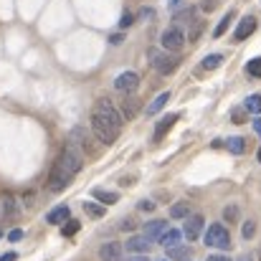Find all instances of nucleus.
Returning a JSON list of instances; mask_svg holds the SVG:
<instances>
[{
    "label": "nucleus",
    "instance_id": "20",
    "mask_svg": "<svg viewBox=\"0 0 261 261\" xmlns=\"http://www.w3.org/2000/svg\"><path fill=\"white\" fill-rule=\"evenodd\" d=\"M233 18H236V13H233V10H228V13H226V15L221 18V23L216 25V31H213V36H216V38H221V36H223V33L228 31V25L233 23Z\"/></svg>",
    "mask_w": 261,
    "mask_h": 261
},
{
    "label": "nucleus",
    "instance_id": "11",
    "mask_svg": "<svg viewBox=\"0 0 261 261\" xmlns=\"http://www.w3.org/2000/svg\"><path fill=\"white\" fill-rule=\"evenodd\" d=\"M124 254V246L119 241H107L99 246V259L101 261H119Z\"/></svg>",
    "mask_w": 261,
    "mask_h": 261
},
{
    "label": "nucleus",
    "instance_id": "22",
    "mask_svg": "<svg viewBox=\"0 0 261 261\" xmlns=\"http://www.w3.org/2000/svg\"><path fill=\"white\" fill-rule=\"evenodd\" d=\"M91 195H94V198H96L99 203H107V205H109V203H117V193H112V190H101V188H94V190H91Z\"/></svg>",
    "mask_w": 261,
    "mask_h": 261
},
{
    "label": "nucleus",
    "instance_id": "28",
    "mask_svg": "<svg viewBox=\"0 0 261 261\" xmlns=\"http://www.w3.org/2000/svg\"><path fill=\"white\" fill-rule=\"evenodd\" d=\"M244 109H246V112H251V114H261V94H251V96L246 99Z\"/></svg>",
    "mask_w": 261,
    "mask_h": 261
},
{
    "label": "nucleus",
    "instance_id": "1",
    "mask_svg": "<svg viewBox=\"0 0 261 261\" xmlns=\"http://www.w3.org/2000/svg\"><path fill=\"white\" fill-rule=\"evenodd\" d=\"M82 150L74 145V142H66L59 160L54 163L51 168V175H48V188L54 193H61L64 188H69V182L74 180V175L82 170Z\"/></svg>",
    "mask_w": 261,
    "mask_h": 261
},
{
    "label": "nucleus",
    "instance_id": "15",
    "mask_svg": "<svg viewBox=\"0 0 261 261\" xmlns=\"http://www.w3.org/2000/svg\"><path fill=\"white\" fill-rule=\"evenodd\" d=\"M158 241H160V246H165V249H173V246H177V244L182 241V231H180V228H168V231H165V233H163Z\"/></svg>",
    "mask_w": 261,
    "mask_h": 261
},
{
    "label": "nucleus",
    "instance_id": "26",
    "mask_svg": "<svg viewBox=\"0 0 261 261\" xmlns=\"http://www.w3.org/2000/svg\"><path fill=\"white\" fill-rule=\"evenodd\" d=\"M84 211H87L91 218H104V213H107V208L99 205V203H94V200H84Z\"/></svg>",
    "mask_w": 261,
    "mask_h": 261
},
{
    "label": "nucleus",
    "instance_id": "27",
    "mask_svg": "<svg viewBox=\"0 0 261 261\" xmlns=\"http://www.w3.org/2000/svg\"><path fill=\"white\" fill-rule=\"evenodd\" d=\"M188 216H190V205L188 203H175L173 208H170V218H175V221L188 218Z\"/></svg>",
    "mask_w": 261,
    "mask_h": 261
},
{
    "label": "nucleus",
    "instance_id": "48",
    "mask_svg": "<svg viewBox=\"0 0 261 261\" xmlns=\"http://www.w3.org/2000/svg\"><path fill=\"white\" fill-rule=\"evenodd\" d=\"M256 158H259V163H261V147H259V152H256Z\"/></svg>",
    "mask_w": 261,
    "mask_h": 261
},
{
    "label": "nucleus",
    "instance_id": "46",
    "mask_svg": "<svg viewBox=\"0 0 261 261\" xmlns=\"http://www.w3.org/2000/svg\"><path fill=\"white\" fill-rule=\"evenodd\" d=\"M236 261H254V256H251V254H241Z\"/></svg>",
    "mask_w": 261,
    "mask_h": 261
},
{
    "label": "nucleus",
    "instance_id": "19",
    "mask_svg": "<svg viewBox=\"0 0 261 261\" xmlns=\"http://www.w3.org/2000/svg\"><path fill=\"white\" fill-rule=\"evenodd\" d=\"M223 147H228L233 155H244V152H246V140H244V137H228V140L223 142Z\"/></svg>",
    "mask_w": 261,
    "mask_h": 261
},
{
    "label": "nucleus",
    "instance_id": "10",
    "mask_svg": "<svg viewBox=\"0 0 261 261\" xmlns=\"http://www.w3.org/2000/svg\"><path fill=\"white\" fill-rule=\"evenodd\" d=\"M124 249L129 254H135V256H142V254H147L152 249V241L147 236H142V233H135V236H129V241L124 244Z\"/></svg>",
    "mask_w": 261,
    "mask_h": 261
},
{
    "label": "nucleus",
    "instance_id": "16",
    "mask_svg": "<svg viewBox=\"0 0 261 261\" xmlns=\"http://www.w3.org/2000/svg\"><path fill=\"white\" fill-rule=\"evenodd\" d=\"M193 18H195V8H182V10L173 13V25L182 28L185 23H193Z\"/></svg>",
    "mask_w": 261,
    "mask_h": 261
},
{
    "label": "nucleus",
    "instance_id": "33",
    "mask_svg": "<svg viewBox=\"0 0 261 261\" xmlns=\"http://www.w3.org/2000/svg\"><path fill=\"white\" fill-rule=\"evenodd\" d=\"M231 119H233V124H244L246 122V109H233L231 112Z\"/></svg>",
    "mask_w": 261,
    "mask_h": 261
},
{
    "label": "nucleus",
    "instance_id": "37",
    "mask_svg": "<svg viewBox=\"0 0 261 261\" xmlns=\"http://www.w3.org/2000/svg\"><path fill=\"white\" fill-rule=\"evenodd\" d=\"M155 208H158V203H152V200H142V203H140V211H147V213H152Z\"/></svg>",
    "mask_w": 261,
    "mask_h": 261
},
{
    "label": "nucleus",
    "instance_id": "7",
    "mask_svg": "<svg viewBox=\"0 0 261 261\" xmlns=\"http://www.w3.org/2000/svg\"><path fill=\"white\" fill-rule=\"evenodd\" d=\"M94 112H99L104 119H109L114 127H119V129H122V114H119V109H117L109 99H99V101H96V107H94Z\"/></svg>",
    "mask_w": 261,
    "mask_h": 261
},
{
    "label": "nucleus",
    "instance_id": "30",
    "mask_svg": "<svg viewBox=\"0 0 261 261\" xmlns=\"http://www.w3.org/2000/svg\"><path fill=\"white\" fill-rule=\"evenodd\" d=\"M246 71H249L251 76H256V79H261V59H251V61L246 64Z\"/></svg>",
    "mask_w": 261,
    "mask_h": 261
},
{
    "label": "nucleus",
    "instance_id": "35",
    "mask_svg": "<svg viewBox=\"0 0 261 261\" xmlns=\"http://www.w3.org/2000/svg\"><path fill=\"white\" fill-rule=\"evenodd\" d=\"M132 23H135V15H132V13H124L122 20H119V28H129Z\"/></svg>",
    "mask_w": 261,
    "mask_h": 261
},
{
    "label": "nucleus",
    "instance_id": "44",
    "mask_svg": "<svg viewBox=\"0 0 261 261\" xmlns=\"http://www.w3.org/2000/svg\"><path fill=\"white\" fill-rule=\"evenodd\" d=\"M140 18H152V10H150V8H142V10H140Z\"/></svg>",
    "mask_w": 261,
    "mask_h": 261
},
{
    "label": "nucleus",
    "instance_id": "32",
    "mask_svg": "<svg viewBox=\"0 0 261 261\" xmlns=\"http://www.w3.org/2000/svg\"><path fill=\"white\" fill-rule=\"evenodd\" d=\"M3 208H5V216H8V218H15V213H18V203H15V200H5Z\"/></svg>",
    "mask_w": 261,
    "mask_h": 261
},
{
    "label": "nucleus",
    "instance_id": "50",
    "mask_svg": "<svg viewBox=\"0 0 261 261\" xmlns=\"http://www.w3.org/2000/svg\"><path fill=\"white\" fill-rule=\"evenodd\" d=\"M0 239H3V231H0Z\"/></svg>",
    "mask_w": 261,
    "mask_h": 261
},
{
    "label": "nucleus",
    "instance_id": "6",
    "mask_svg": "<svg viewBox=\"0 0 261 261\" xmlns=\"http://www.w3.org/2000/svg\"><path fill=\"white\" fill-rule=\"evenodd\" d=\"M160 43H163V48L168 51V54H177L182 46H185V33H182V28H168L163 36H160Z\"/></svg>",
    "mask_w": 261,
    "mask_h": 261
},
{
    "label": "nucleus",
    "instance_id": "25",
    "mask_svg": "<svg viewBox=\"0 0 261 261\" xmlns=\"http://www.w3.org/2000/svg\"><path fill=\"white\" fill-rule=\"evenodd\" d=\"M223 64V56L221 54H211V56H205L203 61H200V66L205 69V71H213V69H218Z\"/></svg>",
    "mask_w": 261,
    "mask_h": 261
},
{
    "label": "nucleus",
    "instance_id": "41",
    "mask_svg": "<svg viewBox=\"0 0 261 261\" xmlns=\"http://www.w3.org/2000/svg\"><path fill=\"white\" fill-rule=\"evenodd\" d=\"M216 5H218V0H205V3H203V10L211 13V10H216Z\"/></svg>",
    "mask_w": 261,
    "mask_h": 261
},
{
    "label": "nucleus",
    "instance_id": "17",
    "mask_svg": "<svg viewBox=\"0 0 261 261\" xmlns=\"http://www.w3.org/2000/svg\"><path fill=\"white\" fill-rule=\"evenodd\" d=\"M119 107H122V112H119L122 119H132V117L137 114V99H135L132 94H129L124 101H119Z\"/></svg>",
    "mask_w": 261,
    "mask_h": 261
},
{
    "label": "nucleus",
    "instance_id": "2",
    "mask_svg": "<svg viewBox=\"0 0 261 261\" xmlns=\"http://www.w3.org/2000/svg\"><path fill=\"white\" fill-rule=\"evenodd\" d=\"M147 59H150V66H152L158 74H163V76L173 74L175 69H177V64H180V59H177L175 54H168L165 48H150V51H147Z\"/></svg>",
    "mask_w": 261,
    "mask_h": 261
},
{
    "label": "nucleus",
    "instance_id": "3",
    "mask_svg": "<svg viewBox=\"0 0 261 261\" xmlns=\"http://www.w3.org/2000/svg\"><path fill=\"white\" fill-rule=\"evenodd\" d=\"M91 129H94V137L104 145H114L117 135H119V127H114L109 119H104L99 112H91Z\"/></svg>",
    "mask_w": 261,
    "mask_h": 261
},
{
    "label": "nucleus",
    "instance_id": "34",
    "mask_svg": "<svg viewBox=\"0 0 261 261\" xmlns=\"http://www.w3.org/2000/svg\"><path fill=\"white\" fill-rule=\"evenodd\" d=\"M119 228H122V231H135V228H137V221H135V218H124V221L119 223Z\"/></svg>",
    "mask_w": 261,
    "mask_h": 261
},
{
    "label": "nucleus",
    "instance_id": "9",
    "mask_svg": "<svg viewBox=\"0 0 261 261\" xmlns=\"http://www.w3.org/2000/svg\"><path fill=\"white\" fill-rule=\"evenodd\" d=\"M203 216L200 213H195V216H188L185 218V226H182V239H188V241H198L200 239V231H203Z\"/></svg>",
    "mask_w": 261,
    "mask_h": 261
},
{
    "label": "nucleus",
    "instance_id": "43",
    "mask_svg": "<svg viewBox=\"0 0 261 261\" xmlns=\"http://www.w3.org/2000/svg\"><path fill=\"white\" fill-rule=\"evenodd\" d=\"M254 132L261 137V117H256V119H254Z\"/></svg>",
    "mask_w": 261,
    "mask_h": 261
},
{
    "label": "nucleus",
    "instance_id": "49",
    "mask_svg": "<svg viewBox=\"0 0 261 261\" xmlns=\"http://www.w3.org/2000/svg\"><path fill=\"white\" fill-rule=\"evenodd\" d=\"M160 261H170V259H160Z\"/></svg>",
    "mask_w": 261,
    "mask_h": 261
},
{
    "label": "nucleus",
    "instance_id": "40",
    "mask_svg": "<svg viewBox=\"0 0 261 261\" xmlns=\"http://www.w3.org/2000/svg\"><path fill=\"white\" fill-rule=\"evenodd\" d=\"M182 3H185V0H168V8H170L173 13H177V10L182 8Z\"/></svg>",
    "mask_w": 261,
    "mask_h": 261
},
{
    "label": "nucleus",
    "instance_id": "13",
    "mask_svg": "<svg viewBox=\"0 0 261 261\" xmlns=\"http://www.w3.org/2000/svg\"><path fill=\"white\" fill-rule=\"evenodd\" d=\"M168 228H170V226H168V221H163V218H160V221H147L145 228H142V236H147V239L155 244Z\"/></svg>",
    "mask_w": 261,
    "mask_h": 261
},
{
    "label": "nucleus",
    "instance_id": "31",
    "mask_svg": "<svg viewBox=\"0 0 261 261\" xmlns=\"http://www.w3.org/2000/svg\"><path fill=\"white\" fill-rule=\"evenodd\" d=\"M79 226H82L79 221H74V218H69V221H66V226H64V236H66V239H71V236H74V233L79 231Z\"/></svg>",
    "mask_w": 261,
    "mask_h": 261
},
{
    "label": "nucleus",
    "instance_id": "8",
    "mask_svg": "<svg viewBox=\"0 0 261 261\" xmlns=\"http://www.w3.org/2000/svg\"><path fill=\"white\" fill-rule=\"evenodd\" d=\"M114 89L122 91V94H135V91L140 89V74H135V71L119 74V76L114 79Z\"/></svg>",
    "mask_w": 261,
    "mask_h": 261
},
{
    "label": "nucleus",
    "instance_id": "36",
    "mask_svg": "<svg viewBox=\"0 0 261 261\" xmlns=\"http://www.w3.org/2000/svg\"><path fill=\"white\" fill-rule=\"evenodd\" d=\"M200 33H203V23H193V28H190V41H198Z\"/></svg>",
    "mask_w": 261,
    "mask_h": 261
},
{
    "label": "nucleus",
    "instance_id": "42",
    "mask_svg": "<svg viewBox=\"0 0 261 261\" xmlns=\"http://www.w3.org/2000/svg\"><path fill=\"white\" fill-rule=\"evenodd\" d=\"M208 261H231V259L223 256V254H213V256H208Z\"/></svg>",
    "mask_w": 261,
    "mask_h": 261
},
{
    "label": "nucleus",
    "instance_id": "47",
    "mask_svg": "<svg viewBox=\"0 0 261 261\" xmlns=\"http://www.w3.org/2000/svg\"><path fill=\"white\" fill-rule=\"evenodd\" d=\"M127 261H150V259H147V256L142 254V256H132V259H127Z\"/></svg>",
    "mask_w": 261,
    "mask_h": 261
},
{
    "label": "nucleus",
    "instance_id": "24",
    "mask_svg": "<svg viewBox=\"0 0 261 261\" xmlns=\"http://www.w3.org/2000/svg\"><path fill=\"white\" fill-rule=\"evenodd\" d=\"M168 259H173V261H185V259H190V249L188 246H173V249H168Z\"/></svg>",
    "mask_w": 261,
    "mask_h": 261
},
{
    "label": "nucleus",
    "instance_id": "12",
    "mask_svg": "<svg viewBox=\"0 0 261 261\" xmlns=\"http://www.w3.org/2000/svg\"><path fill=\"white\" fill-rule=\"evenodd\" d=\"M254 31H256V18L254 15H246V18L239 20V25L233 31V41H246Z\"/></svg>",
    "mask_w": 261,
    "mask_h": 261
},
{
    "label": "nucleus",
    "instance_id": "18",
    "mask_svg": "<svg viewBox=\"0 0 261 261\" xmlns=\"http://www.w3.org/2000/svg\"><path fill=\"white\" fill-rule=\"evenodd\" d=\"M177 117H180V114H168V117H163V119H160V124H158V129H155V140L165 137V132L173 127L175 122H177Z\"/></svg>",
    "mask_w": 261,
    "mask_h": 261
},
{
    "label": "nucleus",
    "instance_id": "21",
    "mask_svg": "<svg viewBox=\"0 0 261 261\" xmlns=\"http://www.w3.org/2000/svg\"><path fill=\"white\" fill-rule=\"evenodd\" d=\"M168 99H170V91H163L160 96H155V101L147 107V114H150V117H152V114H158V112H160V109L168 104Z\"/></svg>",
    "mask_w": 261,
    "mask_h": 261
},
{
    "label": "nucleus",
    "instance_id": "4",
    "mask_svg": "<svg viewBox=\"0 0 261 261\" xmlns=\"http://www.w3.org/2000/svg\"><path fill=\"white\" fill-rule=\"evenodd\" d=\"M205 246L228 251V249H231V233H228V228L221 226V223H213V226L205 231Z\"/></svg>",
    "mask_w": 261,
    "mask_h": 261
},
{
    "label": "nucleus",
    "instance_id": "14",
    "mask_svg": "<svg viewBox=\"0 0 261 261\" xmlns=\"http://www.w3.org/2000/svg\"><path fill=\"white\" fill-rule=\"evenodd\" d=\"M69 216H71L69 205H59V208H54V211L46 216V223H51V226H59V223H66V221H69Z\"/></svg>",
    "mask_w": 261,
    "mask_h": 261
},
{
    "label": "nucleus",
    "instance_id": "45",
    "mask_svg": "<svg viewBox=\"0 0 261 261\" xmlns=\"http://www.w3.org/2000/svg\"><path fill=\"white\" fill-rule=\"evenodd\" d=\"M0 261H15V254H13V251H8V254H3V256H0Z\"/></svg>",
    "mask_w": 261,
    "mask_h": 261
},
{
    "label": "nucleus",
    "instance_id": "38",
    "mask_svg": "<svg viewBox=\"0 0 261 261\" xmlns=\"http://www.w3.org/2000/svg\"><path fill=\"white\" fill-rule=\"evenodd\" d=\"M109 43H112V46H119V43H124V33H114V36H109Z\"/></svg>",
    "mask_w": 261,
    "mask_h": 261
},
{
    "label": "nucleus",
    "instance_id": "5",
    "mask_svg": "<svg viewBox=\"0 0 261 261\" xmlns=\"http://www.w3.org/2000/svg\"><path fill=\"white\" fill-rule=\"evenodd\" d=\"M71 142H74L79 150H84L89 158H96V155H99V147L94 145L96 137H91L84 127H74V129H71Z\"/></svg>",
    "mask_w": 261,
    "mask_h": 261
},
{
    "label": "nucleus",
    "instance_id": "23",
    "mask_svg": "<svg viewBox=\"0 0 261 261\" xmlns=\"http://www.w3.org/2000/svg\"><path fill=\"white\" fill-rule=\"evenodd\" d=\"M239 216H241V208H239L236 203H228V205L223 208V221H226V223H239Z\"/></svg>",
    "mask_w": 261,
    "mask_h": 261
},
{
    "label": "nucleus",
    "instance_id": "29",
    "mask_svg": "<svg viewBox=\"0 0 261 261\" xmlns=\"http://www.w3.org/2000/svg\"><path fill=\"white\" fill-rule=\"evenodd\" d=\"M241 236L249 241V239H254L256 236V221H246L244 223V228H241Z\"/></svg>",
    "mask_w": 261,
    "mask_h": 261
},
{
    "label": "nucleus",
    "instance_id": "51",
    "mask_svg": "<svg viewBox=\"0 0 261 261\" xmlns=\"http://www.w3.org/2000/svg\"><path fill=\"white\" fill-rule=\"evenodd\" d=\"M185 261H190V259H185Z\"/></svg>",
    "mask_w": 261,
    "mask_h": 261
},
{
    "label": "nucleus",
    "instance_id": "39",
    "mask_svg": "<svg viewBox=\"0 0 261 261\" xmlns=\"http://www.w3.org/2000/svg\"><path fill=\"white\" fill-rule=\"evenodd\" d=\"M8 239H10V241H20V239H23V231H20V228H13V231L8 233Z\"/></svg>",
    "mask_w": 261,
    "mask_h": 261
}]
</instances>
